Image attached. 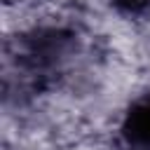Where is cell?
<instances>
[{
  "mask_svg": "<svg viewBox=\"0 0 150 150\" xmlns=\"http://www.w3.org/2000/svg\"><path fill=\"white\" fill-rule=\"evenodd\" d=\"M124 136L134 148L150 150V94L131 108L124 124Z\"/></svg>",
  "mask_w": 150,
  "mask_h": 150,
  "instance_id": "6da1fadb",
  "label": "cell"
},
{
  "mask_svg": "<svg viewBox=\"0 0 150 150\" xmlns=\"http://www.w3.org/2000/svg\"><path fill=\"white\" fill-rule=\"evenodd\" d=\"M122 12H129V14H143L150 9V0H112Z\"/></svg>",
  "mask_w": 150,
  "mask_h": 150,
  "instance_id": "7a4b0ae2",
  "label": "cell"
}]
</instances>
